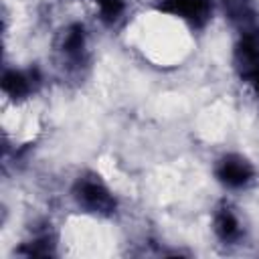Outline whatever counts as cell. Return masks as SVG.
Returning a JSON list of instances; mask_svg holds the SVG:
<instances>
[{
  "label": "cell",
  "mask_w": 259,
  "mask_h": 259,
  "mask_svg": "<svg viewBox=\"0 0 259 259\" xmlns=\"http://www.w3.org/2000/svg\"><path fill=\"white\" fill-rule=\"evenodd\" d=\"M53 55L59 71L75 81H81L91 67L89 32L81 22H69L59 28L53 40Z\"/></svg>",
  "instance_id": "1"
},
{
  "label": "cell",
  "mask_w": 259,
  "mask_h": 259,
  "mask_svg": "<svg viewBox=\"0 0 259 259\" xmlns=\"http://www.w3.org/2000/svg\"><path fill=\"white\" fill-rule=\"evenodd\" d=\"M75 206L95 219H113L119 212V200L101 174L93 170L81 172L71 186Z\"/></svg>",
  "instance_id": "2"
},
{
  "label": "cell",
  "mask_w": 259,
  "mask_h": 259,
  "mask_svg": "<svg viewBox=\"0 0 259 259\" xmlns=\"http://www.w3.org/2000/svg\"><path fill=\"white\" fill-rule=\"evenodd\" d=\"M233 69L239 81L259 103V22L237 30L233 47Z\"/></svg>",
  "instance_id": "3"
},
{
  "label": "cell",
  "mask_w": 259,
  "mask_h": 259,
  "mask_svg": "<svg viewBox=\"0 0 259 259\" xmlns=\"http://www.w3.org/2000/svg\"><path fill=\"white\" fill-rule=\"evenodd\" d=\"M212 174L227 190H245L257 180L255 164L239 152H227L219 156L212 166Z\"/></svg>",
  "instance_id": "4"
},
{
  "label": "cell",
  "mask_w": 259,
  "mask_h": 259,
  "mask_svg": "<svg viewBox=\"0 0 259 259\" xmlns=\"http://www.w3.org/2000/svg\"><path fill=\"white\" fill-rule=\"evenodd\" d=\"M0 87L8 101L22 103L40 91L42 73L38 67H4Z\"/></svg>",
  "instance_id": "5"
},
{
  "label": "cell",
  "mask_w": 259,
  "mask_h": 259,
  "mask_svg": "<svg viewBox=\"0 0 259 259\" xmlns=\"http://www.w3.org/2000/svg\"><path fill=\"white\" fill-rule=\"evenodd\" d=\"M154 10L178 18L192 30H202L212 20V0H154Z\"/></svg>",
  "instance_id": "6"
},
{
  "label": "cell",
  "mask_w": 259,
  "mask_h": 259,
  "mask_svg": "<svg viewBox=\"0 0 259 259\" xmlns=\"http://www.w3.org/2000/svg\"><path fill=\"white\" fill-rule=\"evenodd\" d=\"M210 229H212L217 241L227 245V247L241 245L247 237V227L243 223V217L231 200H221L212 208Z\"/></svg>",
  "instance_id": "7"
},
{
  "label": "cell",
  "mask_w": 259,
  "mask_h": 259,
  "mask_svg": "<svg viewBox=\"0 0 259 259\" xmlns=\"http://www.w3.org/2000/svg\"><path fill=\"white\" fill-rule=\"evenodd\" d=\"M18 255L24 257H51L57 253V235L49 229H34V233L16 249Z\"/></svg>",
  "instance_id": "8"
},
{
  "label": "cell",
  "mask_w": 259,
  "mask_h": 259,
  "mask_svg": "<svg viewBox=\"0 0 259 259\" xmlns=\"http://www.w3.org/2000/svg\"><path fill=\"white\" fill-rule=\"evenodd\" d=\"M227 20L237 28L243 30L259 22V12L253 0H221Z\"/></svg>",
  "instance_id": "9"
},
{
  "label": "cell",
  "mask_w": 259,
  "mask_h": 259,
  "mask_svg": "<svg viewBox=\"0 0 259 259\" xmlns=\"http://www.w3.org/2000/svg\"><path fill=\"white\" fill-rule=\"evenodd\" d=\"M95 4V12L97 18L103 26L107 28H117L130 10V2L127 0H91Z\"/></svg>",
  "instance_id": "10"
}]
</instances>
